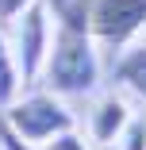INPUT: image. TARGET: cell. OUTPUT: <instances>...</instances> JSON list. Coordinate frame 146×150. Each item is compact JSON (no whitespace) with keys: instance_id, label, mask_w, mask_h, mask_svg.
<instances>
[{"instance_id":"6da1fadb","label":"cell","mask_w":146,"mask_h":150,"mask_svg":"<svg viewBox=\"0 0 146 150\" xmlns=\"http://www.w3.org/2000/svg\"><path fill=\"white\" fill-rule=\"evenodd\" d=\"M58 27L50 39V54L42 66L46 93L54 96H89L100 85V58L96 39L89 31V8L85 0H69L66 8L54 12Z\"/></svg>"},{"instance_id":"9c48e42d","label":"cell","mask_w":146,"mask_h":150,"mask_svg":"<svg viewBox=\"0 0 146 150\" xmlns=\"http://www.w3.org/2000/svg\"><path fill=\"white\" fill-rule=\"evenodd\" d=\"M42 150H89V139L85 135H77V127L73 131H62V135H54Z\"/></svg>"},{"instance_id":"3957f363","label":"cell","mask_w":146,"mask_h":150,"mask_svg":"<svg viewBox=\"0 0 146 150\" xmlns=\"http://www.w3.org/2000/svg\"><path fill=\"white\" fill-rule=\"evenodd\" d=\"M50 39H54L50 4L46 0H35V4L16 19V46H12V58H16V69H19L23 85H35L42 77L46 54H50Z\"/></svg>"},{"instance_id":"277c9868","label":"cell","mask_w":146,"mask_h":150,"mask_svg":"<svg viewBox=\"0 0 146 150\" xmlns=\"http://www.w3.org/2000/svg\"><path fill=\"white\" fill-rule=\"evenodd\" d=\"M89 31L96 42L123 50L146 31V0H85Z\"/></svg>"},{"instance_id":"5b68a950","label":"cell","mask_w":146,"mask_h":150,"mask_svg":"<svg viewBox=\"0 0 146 150\" xmlns=\"http://www.w3.org/2000/svg\"><path fill=\"white\" fill-rule=\"evenodd\" d=\"M127 119H131V108H127L123 96H115V93L100 96L96 108L89 112V139H92L96 146H111L115 139L123 135Z\"/></svg>"},{"instance_id":"30bf717a","label":"cell","mask_w":146,"mask_h":150,"mask_svg":"<svg viewBox=\"0 0 146 150\" xmlns=\"http://www.w3.org/2000/svg\"><path fill=\"white\" fill-rule=\"evenodd\" d=\"M35 0H0V23H16Z\"/></svg>"},{"instance_id":"7c38bea8","label":"cell","mask_w":146,"mask_h":150,"mask_svg":"<svg viewBox=\"0 0 146 150\" xmlns=\"http://www.w3.org/2000/svg\"><path fill=\"white\" fill-rule=\"evenodd\" d=\"M46 4H50V8L58 12V8H66V4H69V0H46Z\"/></svg>"},{"instance_id":"7a4b0ae2","label":"cell","mask_w":146,"mask_h":150,"mask_svg":"<svg viewBox=\"0 0 146 150\" xmlns=\"http://www.w3.org/2000/svg\"><path fill=\"white\" fill-rule=\"evenodd\" d=\"M0 119H4L23 142H35V146H46L54 135L73 131V112L62 104V96H54V93L16 96V100L4 108Z\"/></svg>"},{"instance_id":"8992f818","label":"cell","mask_w":146,"mask_h":150,"mask_svg":"<svg viewBox=\"0 0 146 150\" xmlns=\"http://www.w3.org/2000/svg\"><path fill=\"white\" fill-rule=\"evenodd\" d=\"M115 81L146 104V42H135V46H127L119 54V62H115Z\"/></svg>"},{"instance_id":"52a82bcc","label":"cell","mask_w":146,"mask_h":150,"mask_svg":"<svg viewBox=\"0 0 146 150\" xmlns=\"http://www.w3.org/2000/svg\"><path fill=\"white\" fill-rule=\"evenodd\" d=\"M19 88H23V81H19V69H16L12 46L0 39V108H8V104L19 96Z\"/></svg>"},{"instance_id":"4fadbf2b","label":"cell","mask_w":146,"mask_h":150,"mask_svg":"<svg viewBox=\"0 0 146 150\" xmlns=\"http://www.w3.org/2000/svg\"><path fill=\"white\" fill-rule=\"evenodd\" d=\"M142 42H146V31H142Z\"/></svg>"},{"instance_id":"ba28073f","label":"cell","mask_w":146,"mask_h":150,"mask_svg":"<svg viewBox=\"0 0 146 150\" xmlns=\"http://www.w3.org/2000/svg\"><path fill=\"white\" fill-rule=\"evenodd\" d=\"M115 142H119V150H146V112L131 115L127 127H123V135Z\"/></svg>"},{"instance_id":"8fae6325","label":"cell","mask_w":146,"mask_h":150,"mask_svg":"<svg viewBox=\"0 0 146 150\" xmlns=\"http://www.w3.org/2000/svg\"><path fill=\"white\" fill-rule=\"evenodd\" d=\"M0 150H35V142H23L4 119H0Z\"/></svg>"}]
</instances>
